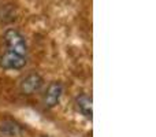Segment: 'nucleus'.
I'll list each match as a JSON object with an SVG mask.
<instances>
[{
    "instance_id": "1",
    "label": "nucleus",
    "mask_w": 156,
    "mask_h": 137,
    "mask_svg": "<svg viewBox=\"0 0 156 137\" xmlns=\"http://www.w3.org/2000/svg\"><path fill=\"white\" fill-rule=\"evenodd\" d=\"M4 51L0 54V69L4 71H21L29 62L27 40L16 27H7L3 33Z\"/></svg>"
},
{
    "instance_id": "2",
    "label": "nucleus",
    "mask_w": 156,
    "mask_h": 137,
    "mask_svg": "<svg viewBox=\"0 0 156 137\" xmlns=\"http://www.w3.org/2000/svg\"><path fill=\"white\" fill-rule=\"evenodd\" d=\"M44 85H45V81L44 77L40 74L38 71H29L23 75V77L19 80L18 82V89L21 92V95L26 97H32L34 95L43 92Z\"/></svg>"
},
{
    "instance_id": "3",
    "label": "nucleus",
    "mask_w": 156,
    "mask_h": 137,
    "mask_svg": "<svg viewBox=\"0 0 156 137\" xmlns=\"http://www.w3.org/2000/svg\"><path fill=\"white\" fill-rule=\"evenodd\" d=\"M65 93V85L62 81H51L43 91V107L45 110H52L60 103Z\"/></svg>"
},
{
    "instance_id": "4",
    "label": "nucleus",
    "mask_w": 156,
    "mask_h": 137,
    "mask_svg": "<svg viewBox=\"0 0 156 137\" xmlns=\"http://www.w3.org/2000/svg\"><path fill=\"white\" fill-rule=\"evenodd\" d=\"M74 104H76L77 111L86 119V121L92 122L93 119V100L92 96L85 92H81L74 99Z\"/></svg>"
},
{
    "instance_id": "5",
    "label": "nucleus",
    "mask_w": 156,
    "mask_h": 137,
    "mask_svg": "<svg viewBox=\"0 0 156 137\" xmlns=\"http://www.w3.org/2000/svg\"><path fill=\"white\" fill-rule=\"evenodd\" d=\"M23 133V126L14 119H5L0 124V135L4 137H18Z\"/></svg>"
},
{
    "instance_id": "6",
    "label": "nucleus",
    "mask_w": 156,
    "mask_h": 137,
    "mask_svg": "<svg viewBox=\"0 0 156 137\" xmlns=\"http://www.w3.org/2000/svg\"><path fill=\"white\" fill-rule=\"evenodd\" d=\"M40 137H51V136H40Z\"/></svg>"
}]
</instances>
